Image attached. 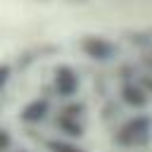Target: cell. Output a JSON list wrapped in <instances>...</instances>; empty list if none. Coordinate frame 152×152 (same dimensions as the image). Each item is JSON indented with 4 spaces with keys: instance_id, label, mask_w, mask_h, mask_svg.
<instances>
[{
    "instance_id": "cell-1",
    "label": "cell",
    "mask_w": 152,
    "mask_h": 152,
    "mask_svg": "<svg viewBox=\"0 0 152 152\" xmlns=\"http://www.w3.org/2000/svg\"><path fill=\"white\" fill-rule=\"evenodd\" d=\"M81 45H83V50H86L90 57H95V59H107V57H112V52H114L112 43H107V40H102V38H86Z\"/></svg>"
}]
</instances>
